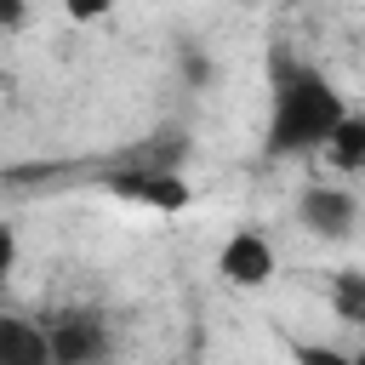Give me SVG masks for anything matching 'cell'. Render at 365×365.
Masks as SVG:
<instances>
[{
    "instance_id": "6da1fadb",
    "label": "cell",
    "mask_w": 365,
    "mask_h": 365,
    "mask_svg": "<svg viewBox=\"0 0 365 365\" xmlns=\"http://www.w3.org/2000/svg\"><path fill=\"white\" fill-rule=\"evenodd\" d=\"M268 74H274V108H268L262 154H268V160L319 154V148L331 143V131L348 120V97H342L336 80L319 74L314 63L268 57Z\"/></svg>"
},
{
    "instance_id": "7a4b0ae2",
    "label": "cell",
    "mask_w": 365,
    "mask_h": 365,
    "mask_svg": "<svg viewBox=\"0 0 365 365\" xmlns=\"http://www.w3.org/2000/svg\"><path fill=\"white\" fill-rule=\"evenodd\" d=\"M103 188L114 200H131V205H148V211H165V217L188 211V200H194V188L182 182L177 165H137V160H120Z\"/></svg>"
},
{
    "instance_id": "3957f363",
    "label": "cell",
    "mask_w": 365,
    "mask_h": 365,
    "mask_svg": "<svg viewBox=\"0 0 365 365\" xmlns=\"http://www.w3.org/2000/svg\"><path fill=\"white\" fill-rule=\"evenodd\" d=\"M46 331H51L57 365H103L114 354V331L97 308H57L46 319Z\"/></svg>"
},
{
    "instance_id": "277c9868",
    "label": "cell",
    "mask_w": 365,
    "mask_h": 365,
    "mask_svg": "<svg viewBox=\"0 0 365 365\" xmlns=\"http://www.w3.org/2000/svg\"><path fill=\"white\" fill-rule=\"evenodd\" d=\"M274 268H279V257H274L262 228H234L222 240V251H217V274L228 285H240V291H262L274 279Z\"/></svg>"
},
{
    "instance_id": "5b68a950",
    "label": "cell",
    "mask_w": 365,
    "mask_h": 365,
    "mask_svg": "<svg viewBox=\"0 0 365 365\" xmlns=\"http://www.w3.org/2000/svg\"><path fill=\"white\" fill-rule=\"evenodd\" d=\"M297 222L308 234H319V240H348L354 222H359V200L348 188H336V182H308L297 194Z\"/></svg>"
},
{
    "instance_id": "8992f818",
    "label": "cell",
    "mask_w": 365,
    "mask_h": 365,
    "mask_svg": "<svg viewBox=\"0 0 365 365\" xmlns=\"http://www.w3.org/2000/svg\"><path fill=\"white\" fill-rule=\"evenodd\" d=\"M0 365H57L51 331L29 314H6L0 319Z\"/></svg>"
},
{
    "instance_id": "52a82bcc",
    "label": "cell",
    "mask_w": 365,
    "mask_h": 365,
    "mask_svg": "<svg viewBox=\"0 0 365 365\" xmlns=\"http://www.w3.org/2000/svg\"><path fill=\"white\" fill-rule=\"evenodd\" d=\"M319 154H325V165H336V171H365V114L348 108V120L331 131V143H325Z\"/></svg>"
},
{
    "instance_id": "ba28073f",
    "label": "cell",
    "mask_w": 365,
    "mask_h": 365,
    "mask_svg": "<svg viewBox=\"0 0 365 365\" xmlns=\"http://www.w3.org/2000/svg\"><path fill=\"white\" fill-rule=\"evenodd\" d=\"M331 302H336V314H342V319L365 325V274H336V285H331Z\"/></svg>"
},
{
    "instance_id": "9c48e42d",
    "label": "cell",
    "mask_w": 365,
    "mask_h": 365,
    "mask_svg": "<svg viewBox=\"0 0 365 365\" xmlns=\"http://www.w3.org/2000/svg\"><path fill=\"white\" fill-rule=\"evenodd\" d=\"M285 354H291V365H354V354H342L331 342H308V336H291Z\"/></svg>"
},
{
    "instance_id": "30bf717a",
    "label": "cell",
    "mask_w": 365,
    "mask_h": 365,
    "mask_svg": "<svg viewBox=\"0 0 365 365\" xmlns=\"http://www.w3.org/2000/svg\"><path fill=\"white\" fill-rule=\"evenodd\" d=\"M114 6H120V0H63V17H68V23H103Z\"/></svg>"
},
{
    "instance_id": "8fae6325",
    "label": "cell",
    "mask_w": 365,
    "mask_h": 365,
    "mask_svg": "<svg viewBox=\"0 0 365 365\" xmlns=\"http://www.w3.org/2000/svg\"><path fill=\"white\" fill-rule=\"evenodd\" d=\"M182 74H188V86H205V80H211V63H205L194 46H182Z\"/></svg>"
},
{
    "instance_id": "7c38bea8",
    "label": "cell",
    "mask_w": 365,
    "mask_h": 365,
    "mask_svg": "<svg viewBox=\"0 0 365 365\" xmlns=\"http://www.w3.org/2000/svg\"><path fill=\"white\" fill-rule=\"evenodd\" d=\"M0 29H6V34L23 29V0H0Z\"/></svg>"
},
{
    "instance_id": "4fadbf2b",
    "label": "cell",
    "mask_w": 365,
    "mask_h": 365,
    "mask_svg": "<svg viewBox=\"0 0 365 365\" xmlns=\"http://www.w3.org/2000/svg\"><path fill=\"white\" fill-rule=\"evenodd\" d=\"M354 365H365V348H359V354H354Z\"/></svg>"
},
{
    "instance_id": "5bb4252c",
    "label": "cell",
    "mask_w": 365,
    "mask_h": 365,
    "mask_svg": "<svg viewBox=\"0 0 365 365\" xmlns=\"http://www.w3.org/2000/svg\"><path fill=\"white\" fill-rule=\"evenodd\" d=\"M240 6H257V0H240Z\"/></svg>"
}]
</instances>
